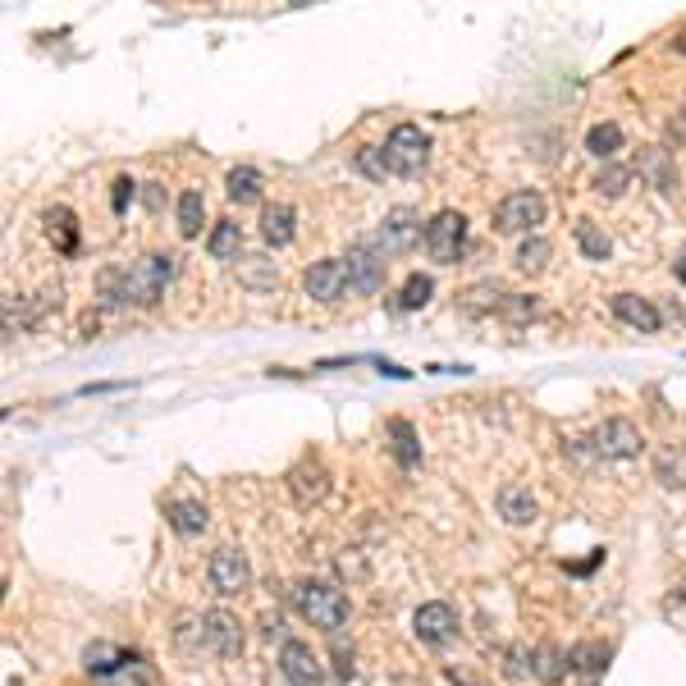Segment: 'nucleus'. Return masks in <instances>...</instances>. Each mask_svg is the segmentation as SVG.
I'll use <instances>...</instances> for the list:
<instances>
[{"label": "nucleus", "instance_id": "32", "mask_svg": "<svg viewBox=\"0 0 686 686\" xmlns=\"http://www.w3.org/2000/svg\"><path fill=\"white\" fill-rule=\"evenodd\" d=\"M558 659H563L558 650H540L536 664H531V673H536L540 682H558V677H563V668H568V664H558Z\"/></svg>", "mask_w": 686, "mask_h": 686}, {"label": "nucleus", "instance_id": "26", "mask_svg": "<svg viewBox=\"0 0 686 686\" xmlns=\"http://www.w3.org/2000/svg\"><path fill=\"white\" fill-rule=\"evenodd\" d=\"M202 220H206V197L197 188L179 193V234L183 238H197L202 234Z\"/></svg>", "mask_w": 686, "mask_h": 686}, {"label": "nucleus", "instance_id": "36", "mask_svg": "<svg viewBox=\"0 0 686 686\" xmlns=\"http://www.w3.org/2000/svg\"><path fill=\"white\" fill-rule=\"evenodd\" d=\"M334 664H339V677H343V682H348V677H353V654H339V659H334Z\"/></svg>", "mask_w": 686, "mask_h": 686}, {"label": "nucleus", "instance_id": "17", "mask_svg": "<svg viewBox=\"0 0 686 686\" xmlns=\"http://www.w3.org/2000/svg\"><path fill=\"white\" fill-rule=\"evenodd\" d=\"M165 522H170L174 536H202L211 513H206L202 499H174V504L165 508Z\"/></svg>", "mask_w": 686, "mask_h": 686}, {"label": "nucleus", "instance_id": "4", "mask_svg": "<svg viewBox=\"0 0 686 686\" xmlns=\"http://www.w3.org/2000/svg\"><path fill=\"white\" fill-rule=\"evenodd\" d=\"M545 225V197L522 188V193H508L504 202L494 206V229L499 234H536Z\"/></svg>", "mask_w": 686, "mask_h": 686}, {"label": "nucleus", "instance_id": "30", "mask_svg": "<svg viewBox=\"0 0 686 686\" xmlns=\"http://www.w3.org/2000/svg\"><path fill=\"white\" fill-rule=\"evenodd\" d=\"M430 293H435V279L430 275H408V284H403V293H398V311H417L430 302Z\"/></svg>", "mask_w": 686, "mask_h": 686}, {"label": "nucleus", "instance_id": "6", "mask_svg": "<svg viewBox=\"0 0 686 686\" xmlns=\"http://www.w3.org/2000/svg\"><path fill=\"white\" fill-rule=\"evenodd\" d=\"M206 581H211L215 595L234 600V595H243L252 586V563H247L243 549H215L211 563H206Z\"/></svg>", "mask_w": 686, "mask_h": 686}, {"label": "nucleus", "instance_id": "33", "mask_svg": "<svg viewBox=\"0 0 686 686\" xmlns=\"http://www.w3.org/2000/svg\"><path fill=\"white\" fill-rule=\"evenodd\" d=\"M357 165H362V170L371 174V179H385V174H389V165H385V151H380V147H366L362 156H357Z\"/></svg>", "mask_w": 686, "mask_h": 686}, {"label": "nucleus", "instance_id": "13", "mask_svg": "<svg viewBox=\"0 0 686 686\" xmlns=\"http://www.w3.org/2000/svg\"><path fill=\"white\" fill-rule=\"evenodd\" d=\"M202 645L211 654H220V659H229V654L243 650V632H238V618L225 609H211L202 618Z\"/></svg>", "mask_w": 686, "mask_h": 686}, {"label": "nucleus", "instance_id": "20", "mask_svg": "<svg viewBox=\"0 0 686 686\" xmlns=\"http://www.w3.org/2000/svg\"><path fill=\"white\" fill-rule=\"evenodd\" d=\"M206 252H211V261H238V252H243V229H238L234 220H215L211 238H206Z\"/></svg>", "mask_w": 686, "mask_h": 686}, {"label": "nucleus", "instance_id": "2", "mask_svg": "<svg viewBox=\"0 0 686 686\" xmlns=\"http://www.w3.org/2000/svg\"><path fill=\"white\" fill-rule=\"evenodd\" d=\"M293 604H298L302 618H307L311 627H321L325 636L348 627V595H343L339 586H330V581H298V586H293Z\"/></svg>", "mask_w": 686, "mask_h": 686}, {"label": "nucleus", "instance_id": "14", "mask_svg": "<svg viewBox=\"0 0 686 686\" xmlns=\"http://www.w3.org/2000/svg\"><path fill=\"white\" fill-rule=\"evenodd\" d=\"M609 307H613V316H618L622 325H632V330H641V334H654L659 325H664L659 307H654L650 298H641V293H613Z\"/></svg>", "mask_w": 686, "mask_h": 686}, {"label": "nucleus", "instance_id": "9", "mask_svg": "<svg viewBox=\"0 0 686 686\" xmlns=\"http://www.w3.org/2000/svg\"><path fill=\"white\" fill-rule=\"evenodd\" d=\"M279 677L289 686H321L325 682V668L316 659L307 641H284L279 645Z\"/></svg>", "mask_w": 686, "mask_h": 686}, {"label": "nucleus", "instance_id": "31", "mask_svg": "<svg viewBox=\"0 0 686 686\" xmlns=\"http://www.w3.org/2000/svg\"><path fill=\"white\" fill-rule=\"evenodd\" d=\"M549 252H554V247H549V238L531 234V238H522V247H517V266L536 275V270H545V266H549Z\"/></svg>", "mask_w": 686, "mask_h": 686}, {"label": "nucleus", "instance_id": "7", "mask_svg": "<svg viewBox=\"0 0 686 686\" xmlns=\"http://www.w3.org/2000/svg\"><path fill=\"white\" fill-rule=\"evenodd\" d=\"M421 234H426V229H421V215L412 211V206H394V211L380 220L371 247H376L380 257H398V252H408V247L417 243Z\"/></svg>", "mask_w": 686, "mask_h": 686}, {"label": "nucleus", "instance_id": "1", "mask_svg": "<svg viewBox=\"0 0 686 686\" xmlns=\"http://www.w3.org/2000/svg\"><path fill=\"white\" fill-rule=\"evenodd\" d=\"M174 275H179V257L174 252H151V257L133 261L124 270H106L101 275V302L106 307H151V302H161Z\"/></svg>", "mask_w": 686, "mask_h": 686}, {"label": "nucleus", "instance_id": "25", "mask_svg": "<svg viewBox=\"0 0 686 686\" xmlns=\"http://www.w3.org/2000/svg\"><path fill=\"white\" fill-rule=\"evenodd\" d=\"M389 440H394L398 467H417V462H421V444H417V430H412V421H403V417L389 421Z\"/></svg>", "mask_w": 686, "mask_h": 686}, {"label": "nucleus", "instance_id": "23", "mask_svg": "<svg viewBox=\"0 0 686 686\" xmlns=\"http://www.w3.org/2000/svg\"><path fill=\"white\" fill-rule=\"evenodd\" d=\"M572 238H577V247H581V257H586V261H609L613 243H609V234H604L595 220H577V225H572Z\"/></svg>", "mask_w": 686, "mask_h": 686}, {"label": "nucleus", "instance_id": "29", "mask_svg": "<svg viewBox=\"0 0 686 686\" xmlns=\"http://www.w3.org/2000/svg\"><path fill=\"white\" fill-rule=\"evenodd\" d=\"M632 174H636L632 165L609 161L600 174H595V193H600V197H622V193H627V183H632Z\"/></svg>", "mask_w": 686, "mask_h": 686}, {"label": "nucleus", "instance_id": "38", "mask_svg": "<svg viewBox=\"0 0 686 686\" xmlns=\"http://www.w3.org/2000/svg\"><path fill=\"white\" fill-rule=\"evenodd\" d=\"M677 51H682V55H686V33H677Z\"/></svg>", "mask_w": 686, "mask_h": 686}, {"label": "nucleus", "instance_id": "18", "mask_svg": "<svg viewBox=\"0 0 686 686\" xmlns=\"http://www.w3.org/2000/svg\"><path fill=\"white\" fill-rule=\"evenodd\" d=\"M293 225H298V211L289 202H275L261 211V238L270 247H289L293 243Z\"/></svg>", "mask_w": 686, "mask_h": 686}, {"label": "nucleus", "instance_id": "28", "mask_svg": "<svg viewBox=\"0 0 686 686\" xmlns=\"http://www.w3.org/2000/svg\"><path fill=\"white\" fill-rule=\"evenodd\" d=\"M124 664H133V654L110 650V645H92V650H87V673L92 677H110V673H119Z\"/></svg>", "mask_w": 686, "mask_h": 686}, {"label": "nucleus", "instance_id": "21", "mask_svg": "<svg viewBox=\"0 0 686 686\" xmlns=\"http://www.w3.org/2000/svg\"><path fill=\"white\" fill-rule=\"evenodd\" d=\"M46 229H51L55 247H60L65 257H74L78 252V215L69 211V206H51V211H46Z\"/></svg>", "mask_w": 686, "mask_h": 686}, {"label": "nucleus", "instance_id": "19", "mask_svg": "<svg viewBox=\"0 0 686 686\" xmlns=\"http://www.w3.org/2000/svg\"><path fill=\"white\" fill-rule=\"evenodd\" d=\"M636 170H641L645 179L659 188V193H673V188H677V165H673V156H668L664 147H645Z\"/></svg>", "mask_w": 686, "mask_h": 686}, {"label": "nucleus", "instance_id": "3", "mask_svg": "<svg viewBox=\"0 0 686 686\" xmlns=\"http://www.w3.org/2000/svg\"><path fill=\"white\" fill-rule=\"evenodd\" d=\"M380 151H385L389 174L412 179V174H421V170H426V161H430V138L417 129V124H394Z\"/></svg>", "mask_w": 686, "mask_h": 686}, {"label": "nucleus", "instance_id": "34", "mask_svg": "<svg viewBox=\"0 0 686 686\" xmlns=\"http://www.w3.org/2000/svg\"><path fill=\"white\" fill-rule=\"evenodd\" d=\"M133 197H138V183H133V179H115V193H110V206H115V215L129 211Z\"/></svg>", "mask_w": 686, "mask_h": 686}, {"label": "nucleus", "instance_id": "16", "mask_svg": "<svg viewBox=\"0 0 686 686\" xmlns=\"http://www.w3.org/2000/svg\"><path fill=\"white\" fill-rule=\"evenodd\" d=\"M289 490L298 504H321L325 490H330V472H325L321 462H302L289 472Z\"/></svg>", "mask_w": 686, "mask_h": 686}, {"label": "nucleus", "instance_id": "37", "mask_svg": "<svg viewBox=\"0 0 686 686\" xmlns=\"http://www.w3.org/2000/svg\"><path fill=\"white\" fill-rule=\"evenodd\" d=\"M673 270H677V279H682V284H686V252H682V257L673 261Z\"/></svg>", "mask_w": 686, "mask_h": 686}, {"label": "nucleus", "instance_id": "35", "mask_svg": "<svg viewBox=\"0 0 686 686\" xmlns=\"http://www.w3.org/2000/svg\"><path fill=\"white\" fill-rule=\"evenodd\" d=\"M142 188H147V193H142V197H147V206L156 211V206H161V183H142Z\"/></svg>", "mask_w": 686, "mask_h": 686}, {"label": "nucleus", "instance_id": "22", "mask_svg": "<svg viewBox=\"0 0 686 686\" xmlns=\"http://www.w3.org/2000/svg\"><path fill=\"white\" fill-rule=\"evenodd\" d=\"M586 151L595 156V161H618V151H622V129L618 124H590L586 129Z\"/></svg>", "mask_w": 686, "mask_h": 686}, {"label": "nucleus", "instance_id": "12", "mask_svg": "<svg viewBox=\"0 0 686 686\" xmlns=\"http://www.w3.org/2000/svg\"><path fill=\"white\" fill-rule=\"evenodd\" d=\"M302 284H307V298H316V302H339L343 289H348V266H343L339 257L311 261Z\"/></svg>", "mask_w": 686, "mask_h": 686}, {"label": "nucleus", "instance_id": "15", "mask_svg": "<svg viewBox=\"0 0 686 686\" xmlns=\"http://www.w3.org/2000/svg\"><path fill=\"white\" fill-rule=\"evenodd\" d=\"M494 508H499V517H504L508 526H531L536 522V494L526 490V485H504V490L494 494Z\"/></svg>", "mask_w": 686, "mask_h": 686}, {"label": "nucleus", "instance_id": "24", "mask_svg": "<svg viewBox=\"0 0 686 686\" xmlns=\"http://www.w3.org/2000/svg\"><path fill=\"white\" fill-rule=\"evenodd\" d=\"M225 193H229V202H238V206L261 202V174L252 170V165H238V170H229Z\"/></svg>", "mask_w": 686, "mask_h": 686}, {"label": "nucleus", "instance_id": "11", "mask_svg": "<svg viewBox=\"0 0 686 686\" xmlns=\"http://www.w3.org/2000/svg\"><path fill=\"white\" fill-rule=\"evenodd\" d=\"M412 632H417L421 645H444V641L458 636V613H453L449 604L430 600V604H421V609L412 613Z\"/></svg>", "mask_w": 686, "mask_h": 686}, {"label": "nucleus", "instance_id": "27", "mask_svg": "<svg viewBox=\"0 0 686 686\" xmlns=\"http://www.w3.org/2000/svg\"><path fill=\"white\" fill-rule=\"evenodd\" d=\"M604 664H609V650H604V645H595V641L572 645V650H568V673L595 677V673H604Z\"/></svg>", "mask_w": 686, "mask_h": 686}, {"label": "nucleus", "instance_id": "8", "mask_svg": "<svg viewBox=\"0 0 686 686\" xmlns=\"http://www.w3.org/2000/svg\"><path fill=\"white\" fill-rule=\"evenodd\" d=\"M641 444H645L641 430H636L632 421H622V417H609L604 426H595V435H590V449L600 453V458H613V462L636 458Z\"/></svg>", "mask_w": 686, "mask_h": 686}, {"label": "nucleus", "instance_id": "10", "mask_svg": "<svg viewBox=\"0 0 686 686\" xmlns=\"http://www.w3.org/2000/svg\"><path fill=\"white\" fill-rule=\"evenodd\" d=\"M343 266H348V289H357V293H380L389 261L380 257L371 243H357L353 252L343 257Z\"/></svg>", "mask_w": 686, "mask_h": 686}, {"label": "nucleus", "instance_id": "5", "mask_svg": "<svg viewBox=\"0 0 686 686\" xmlns=\"http://www.w3.org/2000/svg\"><path fill=\"white\" fill-rule=\"evenodd\" d=\"M421 243H426L430 261H440V266L458 261V257H462V247H467V215H462V211H440V215H435V220L426 225Z\"/></svg>", "mask_w": 686, "mask_h": 686}]
</instances>
